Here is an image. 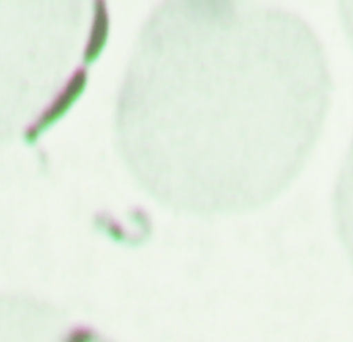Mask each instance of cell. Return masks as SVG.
<instances>
[{
    "instance_id": "6da1fadb",
    "label": "cell",
    "mask_w": 353,
    "mask_h": 342,
    "mask_svg": "<svg viewBox=\"0 0 353 342\" xmlns=\"http://www.w3.org/2000/svg\"><path fill=\"white\" fill-rule=\"evenodd\" d=\"M236 0H173L150 23L121 106L132 170L197 215L261 208L287 190L324 114L303 31Z\"/></svg>"
},
{
    "instance_id": "7a4b0ae2",
    "label": "cell",
    "mask_w": 353,
    "mask_h": 342,
    "mask_svg": "<svg viewBox=\"0 0 353 342\" xmlns=\"http://www.w3.org/2000/svg\"><path fill=\"white\" fill-rule=\"evenodd\" d=\"M88 0H0V75L10 86H22L37 106H43L28 90L31 87L46 102L30 82L37 88L39 85L19 64L55 92L78 66L81 41L86 39L82 31L88 30V21H88Z\"/></svg>"
},
{
    "instance_id": "3957f363",
    "label": "cell",
    "mask_w": 353,
    "mask_h": 342,
    "mask_svg": "<svg viewBox=\"0 0 353 342\" xmlns=\"http://www.w3.org/2000/svg\"><path fill=\"white\" fill-rule=\"evenodd\" d=\"M352 17H353V1H352Z\"/></svg>"
}]
</instances>
